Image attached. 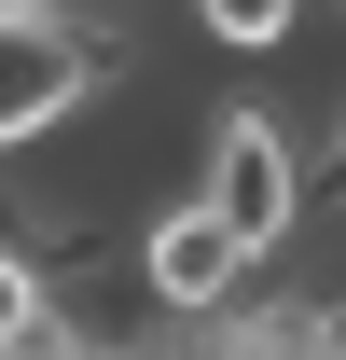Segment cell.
<instances>
[{
  "instance_id": "obj_6",
  "label": "cell",
  "mask_w": 346,
  "mask_h": 360,
  "mask_svg": "<svg viewBox=\"0 0 346 360\" xmlns=\"http://www.w3.org/2000/svg\"><path fill=\"white\" fill-rule=\"evenodd\" d=\"M333 305H346V291H333Z\"/></svg>"
},
{
  "instance_id": "obj_3",
  "label": "cell",
  "mask_w": 346,
  "mask_h": 360,
  "mask_svg": "<svg viewBox=\"0 0 346 360\" xmlns=\"http://www.w3.org/2000/svg\"><path fill=\"white\" fill-rule=\"evenodd\" d=\"M250 291H263V264L194 208V194H153L125 222V305H153L167 333H208V319H236Z\"/></svg>"
},
{
  "instance_id": "obj_2",
  "label": "cell",
  "mask_w": 346,
  "mask_h": 360,
  "mask_svg": "<svg viewBox=\"0 0 346 360\" xmlns=\"http://www.w3.org/2000/svg\"><path fill=\"white\" fill-rule=\"evenodd\" d=\"M125 84H153V42L139 28H0V167L28 139H56L70 111L125 97Z\"/></svg>"
},
{
  "instance_id": "obj_4",
  "label": "cell",
  "mask_w": 346,
  "mask_h": 360,
  "mask_svg": "<svg viewBox=\"0 0 346 360\" xmlns=\"http://www.w3.org/2000/svg\"><path fill=\"white\" fill-rule=\"evenodd\" d=\"M180 28H194L208 56H250V70H263V56L305 28V0H180Z\"/></svg>"
},
{
  "instance_id": "obj_1",
  "label": "cell",
  "mask_w": 346,
  "mask_h": 360,
  "mask_svg": "<svg viewBox=\"0 0 346 360\" xmlns=\"http://www.w3.org/2000/svg\"><path fill=\"white\" fill-rule=\"evenodd\" d=\"M180 194H194V208H208V222L236 236L250 264H291V250H305V208H319L305 153L263 125L250 97H222L208 125H194V180H180Z\"/></svg>"
},
{
  "instance_id": "obj_5",
  "label": "cell",
  "mask_w": 346,
  "mask_h": 360,
  "mask_svg": "<svg viewBox=\"0 0 346 360\" xmlns=\"http://www.w3.org/2000/svg\"><path fill=\"white\" fill-rule=\"evenodd\" d=\"M42 319H56V291H42V264H28V250L0 236V347H14V333H42Z\"/></svg>"
}]
</instances>
